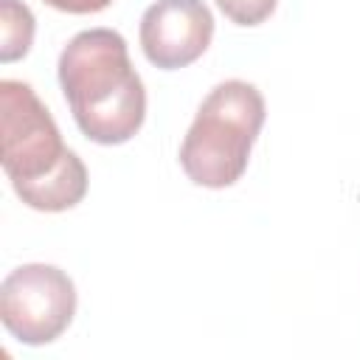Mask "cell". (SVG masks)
I'll return each instance as SVG.
<instances>
[{
	"label": "cell",
	"instance_id": "cell-6",
	"mask_svg": "<svg viewBox=\"0 0 360 360\" xmlns=\"http://www.w3.org/2000/svg\"><path fill=\"white\" fill-rule=\"evenodd\" d=\"M34 14L20 0H0V62H17L31 51L34 42Z\"/></svg>",
	"mask_w": 360,
	"mask_h": 360
},
{
	"label": "cell",
	"instance_id": "cell-4",
	"mask_svg": "<svg viewBox=\"0 0 360 360\" xmlns=\"http://www.w3.org/2000/svg\"><path fill=\"white\" fill-rule=\"evenodd\" d=\"M76 315V287L53 264H22L0 284V321L11 338L28 346L56 340Z\"/></svg>",
	"mask_w": 360,
	"mask_h": 360
},
{
	"label": "cell",
	"instance_id": "cell-1",
	"mask_svg": "<svg viewBox=\"0 0 360 360\" xmlns=\"http://www.w3.org/2000/svg\"><path fill=\"white\" fill-rule=\"evenodd\" d=\"M0 163L17 197L34 211H68L87 194V169L65 146L31 84L0 82Z\"/></svg>",
	"mask_w": 360,
	"mask_h": 360
},
{
	"label": "cell",
	"instance_id": "cell-5",
	"mask_svg": "<svg viewBox=\"0 0 360 360\" xmlns=\"http://www.w3.org/2000/svg\"><path fill=\"white\" fill-rule=\"evenodd\" d=\"M143 56L160 70L197 62L214 37V17L202 0H158L141 17Z\"/></svg>",
	"mask_w": 360,
	"mask_h": 360
},
{
	"label": "cell",
	"instance_id": "cell-7",
	"mask_svg": "<svg viewBox=\"0 0 360 360\" xmlns=\"http://www.w3.org/2000/svg\"><path fill=\"white\" fill-rule=\"evenodd\" d=\"M276 3L278 0H217L219 11L233 25H242V28H250V25L264 22L276 11Z\"/></svg>",
	"mask_w": 360,
	"mask_h": 360
},
{
	"label": "cell",
	"instance_id": "cell-3",
	"mask_svg": "<svg viewBox=\"0 0 360 360\" xmlns=\"http://www.w3.org/2000/svg\"><path fill=\"white\" fill-rule=\"evenodd\" d=\"M264 115V98L250 82L228 79L217 84L202 98L180 143L186 177L205 188L233 186L248 169Z\"/></svg>",
	"mask_w": 360,
	"mask_h": 360
},
{
	"label": "cell",
	"instance_id": "cell-8",
	"mask_svg": "<svg viewBox=\"0 0 360 360\" xmlns=\"http://www.w3.org/2000/svg\"><path fill=\"white\" fill-rule=\"evenodd\" d=\"M42 3L65 14H96V11H104L112 0H42Z\"/></svg>",
	"mask_w": 360,
	"mask_h": 360
},
{
	"label": "cell",
	"instance_id": "cell-2",
	"mask_svg": "<svg viewBox=\"0 0 360 360\" xmlns=\"http://www.w3.org/2000/svg\"><path fill=\"white\" fill-rule=\"evenodd\" d=\"M59 84L84 138L115 146L141 129L146 90L118 31H79L59 53Z\"/></svg>",
	"mask_w": 360,
	"mask_h": 360
}]
</instances>
